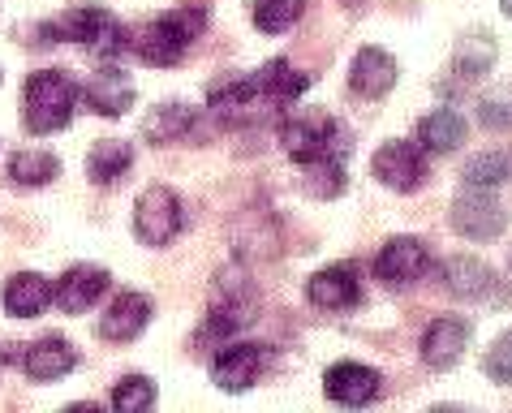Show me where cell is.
Listing matches in <instances>:
<instances>
[{"mask_svg": "<svg viewBox=\"0 0 512 413\" xmlns=\"http://www.w3.org/2000/svg\"><path fill=\"white\" fill-rule=\"evenodd\" d=\"M482 370H487L495 383H512V332H504L500 340H495V349H487Z\"/></svg>", "mask_w": 512, "mask_h": 413, "instance_id": "cell-32", "label": "cell"}, {"mask_svg": "<svg viewBox=\"0 0 512 413\" xmlns=\"http://www.w3.org/2000/svg\"><path fill=\"white\" fill-rule=\"evenodd\" d=\"M280 142L289 151V160L297 164H315V160H345V134L327 112H306L297 121H284Z\"/></svg>", "mask_w": 512, "mask_h": 413, "instance_id": "cell-3", "label": "cell"}, {"mask_svg": "<svg viewBox=\"0 0 512 413\" xmlns=\"http://www.w3.org/2000/svg\"><path fill=\"white\" fill-rule=\"evenodd\" d=\"M478 121L487 125V130H512V82H504V87H495L478 99Z\"/></svg>", "mask_w": 512, "mask_h": 413, "instance_id": "cell-31", "label": "cell"}, {"mask_svg": "<svg viewBox=\"0 0 512 413\" xmlns=\"http://www.w3.org/2000/svg\"><path fill=\"white\" fill-rule=\"evenodd\" d=\"M130 168H134V147L130 142H121V138L95 142L91 155H87V173H91L95 185H117Z\"/></svg>", "mask_w": 512, "mask_h": 413, "instance_id": "cell-22", "label": "cell"}, {"mask_svg": "<svg viewBox=\"0 0 512 413\" xmlns=\"http://www.w3.org/2000/svg\"><path fill=\"white\" fill-rule=\"evenodd\" d=\"M426 272H431V254L418 237H392L375 259V276L383 284H418Z\"/></svg>", "mask_w": 512, "mask_h": 413, "instance_id": "cell-10", "label": "cell"}, {"mask_svg": "<svg viewBox=\"0 0 512 413\" xmlns=\"http://www.w3.org/2000/svg\"><path fill=\"white\" fill-rule=\"evenodd\" d=\"M379 370L362 366V362H336L332 370L323 375V388L336 405H366L379 396Z\"/></svg>", "mask_w": 512, "mask_h": 413, "instance_id": "cell-12", "label": "cell"}, {"mask_svg": "<svg viewBox=\"0 0 512 413\" xmlns=\"http://www.w3.org/2000/svg\"><path fill=\"white\" fill-rule=\"evenodd\" d=\"M512 173V160L504 151H487V155H474V160L465 164V185H474V190H495V185H504Z\"/></svg>", "mask_w": 512, "mask_h": 413, "instance_id": "cell-28", "label": "cell"}, {"mask_svg": "<svg viewBox=\"0 0 512 413\" xmlns=\"http://www.w3.org/2000/svg\"><path fill=\"white\" fill-rule=\"evenodd\" d=\"M371 173L388 185V190L414 194L426 181V151L418 142H383L371 160Z\"/></svg>", "mask_w": 512, "mask_h": 413, "instance_id": "cell-8", "label": "cell"}, {"mask_svg": "<svg viewBox=\"0 0 512 413\" xmlns=\"http://www.w3.org/2000/svg\"><path fill=\"white\" fill-rule=\"evenodd\" d=\"M104 293H108V272H104V267L82 263V267H69V272H65V280L52 289V302L61 306L65 315H87V310Z\"/></svg>", "mask_w": 512, "mask_h": 413, "instance_id": "cell-11", "label": "cell"}, {"mask_svg": "<svg viewBox=\"0 0 512 413\" xmlns=\"http://www.w3.org/2000/svg\"><path fill=\"white\" fill-rule=\"evenodd\" d=\"M465 142V117L452 108H435L431 117L418 121V147L422 151H435V155H448Z\"/></svg>", "mask_w": 512, "mask_h": 413, "instance_id": "cell-20", "label": "cell"}, {"mask_svg": "<svg viewBox=\"0 0 512 413\" xmlns=\"http://www.w3.org/2000/svg\"><path fill=\"white\" fill-rule=\"evenodd\" d=\"M155 405V383L147 375H125L112 388V409L117 413H147Z\"/></svg>", "mask_w": 512, "mask_h": 413, "instance_id": "cell-29", "label": "cell"}, {"mask_svg": "<svg viewBox=\"0 0 512 413\" xmlns=\"http://www.w3.org/2000/svg\"><path fill=\"white\" fill-rule=\"evenodd\" d=\"M203 26H207V13H203V9H194V5L173 9V13H164L160 22L142 26L138 39H134V52H138L147 65L168 69V65H177L181 56L190 52V44L198 39V31H203Z\"/></svg>", "mask_w": 512, "mask_h": 413, "instance_id": "cell-1", "label": "cell"}, {"mask_svg": "<svg viewBox=\"0 0 512 413\" xmlns=\"http://www.w3.org/2000/svg\"><path fill=\"white\" fill-rule=\"evenodd\" d=\"M495 56H500V48H495V39L487 31L478 35H465L461 48H457V61H452V69H457V78H482L487 69L495 65Z\"/></svg>", "mask_w": 512, "mask_h": 413, "instance_id": "cell-25", "label": "cell"}, {"mask_svg": "<svg viewBox=\"0 0 512 413\" xmlns=\"http://www.w3.org/2000/svg\"><path fill=\"white\" fill-rule=\"evenodd\" d=\"M78 104V87L56 69H39L26 78L22 91V108H26V130L31 134H56L65 130Z\"/></svg>", "mask_w": 512, "mask_h": 413, "instance_id": "cell-2", "label": "cell"}, {"mask_svg": "<svg viewBox=\"0 0 512 413\" xmlns=\"http://www.w3.org/2000/svg\"><path fill=\"white\" fill-rule=\"evenodd\" d=\"M56 173H61V160L48 151H18L9 160V177L18 185H48Z\"/></svg>", "mask_w": 512, "mask_h": 413, "instance_id": "cell-26", "label": "cell"}, {"mask_svg": "<svg viewBox=\"0 0 512 413\" xmlns=\"http://www.w3.org/2000/svg\"><path fill=\"white\" fill-rule=\"evenodd\" d=\"M302 9H306V0H254V26L263 35H284L302 18Z\"/></svg>", "mask_w": 512, "mask_h": 413, "instance_id": "cell-27", "label": "cell"}, {"mask_svg": "<svg viewBox=\"0 0 512 413\" xmlns=\"http://www.w3.org/2000/svg\"><path fill=\"white\" fill-rule=\"evenodd\" d=\"M44 35L78 39V44H87L95 56H117V52H125V44H130V39H125V26L112 18L108 9H99V5L65 13L56 26H44Z\"/></svg>", "mask_w": 512, "mask_h": 413, "instance_id": "cell-4", "label": "cell"}, {"mask_svg": "<svg viewBox=\"0 0 512 413\" xmlns=\"http://www.w3.org/2000/svg\"><path fill=\"white\" fill-rule=\"evenodd\" d=\"M349 87L358 95H366V99H383L396 87V61L383 48H362L358 61H353Z\"/></svg>", "mask_w": 512, "mask_h": 413, "instance_id": "cell-17", "label": "cell"}, {"mask_svg": "<svg viewBox=\"0 0 512 413\" xmlns=\"http://www.w3.org/2000/svg\"><path fill=\"white\" fill-rule=\"evenodd\" d=\"M87 104L99 112V117H121L125 108L134 104V87L121 69H99V74L87 82Z\"/></svg>", "mask_w": 512, "mask_h": 413, "instance_id": "cell-19", "label": "cell"}, {"mask_svg": "<svg viewBox=\"0 0 512 413\" xmlns=\"http://www.w3.org/2000/svg\"><path fill=\"white\" fill-rule=\"evenodd\" d=\"M310 302L319 310H353L362 302V284L358 272L349 263H336V267H323L319 276H310Z\"/></svg>", "mask_w": 512, "mask_h": 413, "instance_id": "cell-13", "label": "cell"}, {"mask_svg": "<svg viewBox=\"0 0 512 413\" xmlns=\"http://www.w3.org/2000/svg\"><path fill=\"white\" fill-rule=\"evenodd\" d=\"M207 104L220 112L224 121H233V125H246V121H263L272 108H280L272 95H267L259 82L250 78H229V82H216V87L207 91Z\"/></svg>", "mask_w": 512, "mask_h": 413, "instance_id": "cell-6", "label": "cell"}, {"mask_svg": "<svg viewBox=\"0 0 512 413\" xmlns=\"http://www.w3.org/2000/svg\"><path fill=\"white\" fill-rule=\"evenodd\" d=\"M147 323H151V302H147V297H142V293H121L117 302L108 306V315L99 319V336H104V340H121V345H125V340H134Z\"/></svg>", "mask_w": 512, "mask_h": 413, "instance_id": "cell-18", "label": "cell"}, {"mask_svg": "<svg viewBox=\"0 0 512 413\" xmlns=\"http://www.w3.org/2000/svg\"><path fill=\"white\" fill-rule=\"evenodd\" d=\"M444 284L452 297H461V302H487V297L500 293V280L482 259H448L444 263Z\"/></svg>", "mask_w": 512, "mask_h": 413, "instance_id": "cell-15", "label": "cell"}, {"mask_svg": "<svg viewBox=\"0 0 512 413\" xmlns=\"http://www.w3.org/2000/svg\"><path fill=\"white\" fill-rule=\"evenodd\" d=\"M254 82H259V87L272 95L276 104H293V99L310 87V78H306V74H297L289 61H267L259 74H254Z\"/></svg>", "mask_w": 512, "mask_h": 413, "instance_id": "cell-23", "label": "cell"}, {"mask_svg": "<svg viewBox=\"0 0 512 413\" xmlns=\"http://www.w3.org/2000/svg\"><path fill=\"white\" fill-rule=\"evenodd\" d=\"M452 229L469 241H491L508 229V211L495 203L491 190H474L469 185L465 194L452 198Z\"/></svg>", "mask_w": 512, "mask_h": 413, "instance_id": "cell-7", "label": "cell"}, {"mask_svg": "<svg viewBox=\"0 0 512 413\" xmlns=\"http://www.w3.org/2000/svg\"><path fill=\"white\" fill-rule=\"evenodd\" d=\"M500 5H504V13H508V18H512V0H500Z\"/></svg>", "mask_w": 512, "mask_h": 413, "instance_id": "cell-33", "label": "cell"}, {"mask_svg": "<svg viewBox=\"0 0 512 413\" xmlns=\"http://www.w3.org/2000/svg\"><path fill=\"white\" fill-rule=\"evenodd\" d=\"M194 117H198L194 108H186V104H168V108L151 112V117L142 121V134H147L155 147H160V142H177V138H186V134L194 130Z\"/></svg>", "mask_w": 512, "mask_h": 413, "instance_id": "cell-24", "label": "cell"}, {"mask_svg": "<svg viewBox=\"0 0 512 413\" xmlns=\"http://www.w3.org/2000/svg\"><path fill=\"white\" fill-rule=\"evenodd\" d=\"M78 366V353L69 340L61 336H44V340H35L31 349H26V358H22V370L31 375L35 383H52V379H61L69 375V370Z\"/></svg>", "mask_w": 512, "mask_h": 413, "instance_id": "cell-16", "label": "cell"}, {"mask_svg": "<svg viewBox=\"0 0 512 413\" xmlns=\"http://www.w3.org/2000/svg\"><path fill=\"white\" fill-rule=\"evenodd\" d=\"M52 302V284L39 272H18L5 284V310L13 319H35Z\"/></svg>", "mask_w": 512, "mask_h": 413, "instance_id": "cell-21", "label": "cell"}, {"mask_svg": "<svg viewBox=\"0 0 512 413\" xmlns=\"http://www.w3.org/2000/svg\"><path fill=\"white\" fill-rule=\"evenodd\" d=\"M469 345V323L465 319H435L422 332V362L435 370H452L461 362V353Z\"/></svg>", "mask_w": 512, "mask_h": 413, "instance_id": "cell-14", "label": "cell"}, {"mask_svg": "<svg viewBox=\"0 0 512 413\" xmlns=\"http://www.w3.org/2000/svg\"><path fill=\"white\" fill-rule=\"evenodd\" d=\"M181 224H186V216H181V198L168 190V185H151V190L138 194L134 203V233L142 246H168Z\"/></svg>", "mask_w": 512, "mask_h": 413, "instance_id": "cell-5", "label": "cell"}, {"mask_svg": "<svg viewBox=\"0 0 512 413\" xmlns=\"http://www.w3.org/2000/svg\"><path fill=\"white\" fill-rule=\"evenodd\" d=\"M263 366H267V349L250 345V340H237V345H224L211 358V379H216L220 392H246L259 383Z\"/></svg>", "mask_w": 512, "mask_h": 413, "instance_id": "cell-9", "label": "cell"}, {"mask_svg": "<svg viewBox=\"0 0 512 413\" xmlns=\"http://www.w3.org/2000/svg\"><path fill=\"white\" fill-rule=\"evenodd\" d=\"M306 168V190L315 198H336L345 190V160H315V164H302Z\"/></svg>", "mask_w": 512, "mask_h": 413, "instance_id": "cell-30", "label": "cell"}]
</instances>
